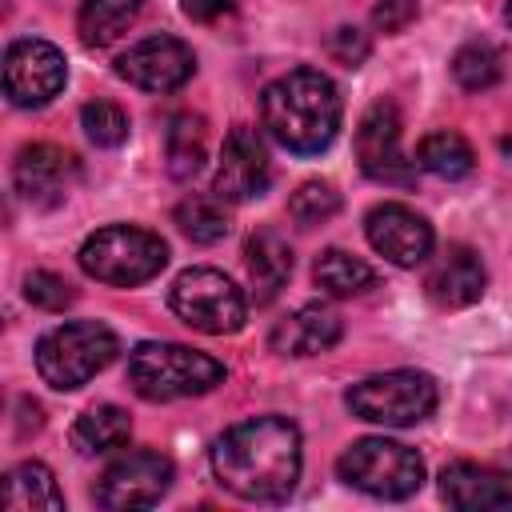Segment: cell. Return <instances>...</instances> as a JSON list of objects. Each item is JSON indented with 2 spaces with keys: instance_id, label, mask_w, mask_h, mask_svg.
Here are the masks:
<instances>
[{
  "instance_id": "cell-1",
  "label": "cell",
  "mask_w": 512,
  "mask_h": 512,
  "mask_svg": "<svg viewBox=\"0 0 512 512\" xmlns=\"http://www.w3.org/2000/svg\"><path fill=\"white\" fill-rule=\"evenodd\" d=\"M304 464L300 428L284 416H252L232 424L212 444V472L216 480L256 504H276L292 496Z\"/></svg>"
},
{
  "instance_id": "cell-2",
  "label": "cell",
  "mask_w": 512,
  "mask_h": 512,
  "mask_svg": "<svg viewBox=\"0 0 512 512\" xmlns=\"http://www.w3.org/2000/svg\"><path fill=\"white\" fill-rule=\"evenodd\" d=\"M260 116L280 148L316 156L340 132V92L320 68H292L264 88Z\"/></svg>"
},
{
  "instance_id": "cell-3",
  "label": "cell",
  "mask_w": 512,
  "mask_h": 512,
  "mask_svg": "<svg viewBox=\"0 0 512 512\" xmlns=\"http://www.w3.org/2000/svg\"><path fill=\"white\" fill-rule=\"evenodd\" d=\"M128 384L136 388V396H144L152 404L204 396L216 384H224V364L188 344L144 340L128 352Z\"/></svg>"
},
{
  "instance_id": "cell-4",
  "label": "cell",
  "mask_w": 512,
  "mask_h": 512,
  "mask_svg": "<svg viewBox=\"0 0 512 512\" xmlns=\"http://www.w3.org/2000/svg\"><path fill=\"white\" fill-rule=\"evenodd\" d=\"M120 352V340L100 320H68L40 336L36 344V372L48 388L72 392L84 388L96 372H104Z\"/></svg>"
},
{
  "instance_id": "cell-5",
  "label": "cell",
  "mask_w": 512,
  "mask_h": 512,
  "mask_svg": "<svg viewBox=\"0 0 512 512\" xmlns=\"http://www.w3.org/2000/svg\"><path fill=\"white\" fill-rule=\"evenodd\" d=\"M164 264H168V244L136 224H108L80 244V268L112 288L148 284L152 276H160Z\"/></svg>"
},
{
  "instance_id": "cell-6",
  "label": "cell",
  "mask_w": 512,
  "mask_h": 512,
  "mask_svg": "<svg viewBox=\"0 0 512 512\" xmlns=\"http://www.w3.org/2000/svg\"><path fill=\"white\" fill-rule=\"evenodd\" d=\"M336 472L344 484L376 496V500H404L424 484V460L416 448L384 436H364L344 448L336 460Z\"/></svg>"
},
{
  "instance_id": "cell-7",
  "label": "cell",
  "mask_w": 512,
  "mask_h": 512,
  "mask_svg": "<svg viewBox=\"0 0 512 512\" xmlns=\"http://www.w3.org/2000/svg\"><path fill=\"white\" fill-rule=\"evenodd\" d=\"M344 400H348L352 416H360L368 424L408 428V424H420L424 416H432L440 392H436V380L428 372L392 368V372H380V376L352 384Z\"/></svg>"
},
{
  "instance_id": "cell-8",
  "label": "cell",
  "mask_w": 512,
  "mask_h": 512,
  "mask_svg": "<svg viewBox=\"0 0 512 512\" xmlns=\"http://www.w3.org/2000/svg\"><path fill=\"white\" fill-rule=\"evenodd\" d=\"M168 304H172V312H176L188 328L208 332V336L240 332V328H244V316H248L244 292H240L220 268H184V272L172 280Z\"/></svg>"
},
{
  "instance_id": "cell-9",
  "label": "cell",
  "mask_w": 512,
  "mask_h": 512,
  "mask_svg": "<svg viewBox=\"0 0 512 512\" xmlns=\"http://www.w3.org/2000/svg\"><path fill=\"white\" fill-rule=\"evenodd\" d=\"M68 64L64 52L48 40H16L4 56V92L16 108H44L64 92Z\"/></svg>"
},
{
  "instance_id": "cell-10",
  "label": "cell",
  "mask_w": 512,
  "mask_h": 512,
  "mask_svg": "<svg viewBox=\"0 0 512 512\" xmlns=\"http://www.w3.org/2000/svg\"><path fill=\"white\" fill-rule=\"evenodd\" d=\"M268 180H272V160H268L264 136H260L252 124H236V128L224 136L212 192H216L220 200L240 204V200L264 196Z\"/></svg>"
},
{
  "instance_id": "cell-11",
  "label": "cell",
  "mask_w": 512,
  "mask_h": 512,
  "mask_svg": "<svg viewBox=\"0 0 512 512\" xmlns=\"http://www.w3.org/2000/svg\"><path fill=\"white\" fill-rule=\"evenodd\" d=\"M168 484H172V460L168 456L128 452L104 468L92 496L100 508H148L168 492Z\"/></svg>"
},
{
  "instance_id": "cell-12",
  "label": "cell",
  "mask_w": 512,
  "mask_h": 512,
  "mask_svg": "<svg viewBox=\"0 0 512 512\" xmlns=\"http://www.w3.org/2000/svg\"><path fill=\"white\" fill-rule=\"evenodd\" d=\"M192 72H196V56L176 36H148L116 60V76L144 92H176L192 80Z\"/></svg>"
},
{
  "instance_id": "cell-13",
  "label": "cell",
  "mask_w": 512,
  "mask_h": 512,
  "mask_svg": "<svg viewBox=\"0 0 512 512\" xmlns=\"http://www.w3.org/2000/svg\"><path fill=\"white\" fill-rule=\"evenodd\" d=\"M356 156L364 176L380 184H412V164L400 152V112L392 100H376L356 128Z\"/></svg>"
},
{
  "instance_id": "cell-14",
  "label": "cell",
  "mask_w": 512,
  "mask_h": 512,
  "mask_svg": "<svg viewBox=\"0 0 512 512\" xmlns=\"http://www.w3.org/2000/svg\"><path fill=\"white\" fill-rule=\"evenodd\" d=\"M364 232H368V244L396 268H416L432 256V224L408 204H392V200L376 204L364 216Z\"/></svg>"
},
{
  "instance_id": "cell-15",
  "label": "cell",
  "mask_w": 512,
  "mask_h": 512,
  "mask_svg": "<svg viewBox=\"0 0 512 512\" xmlns=\"http://www.w3.org/2000/svg\"><path fill=\"white\" fill-rule=\"evenodd\" d=\"M76 176H80L76 156L56 144H28V148H20V156L12 164L16 192L36 208H56L68 196V188L76 184Z\"/></svg>"
},
{
  "instance_id": "cell-16",
  "label": "cell",
  "mask_w": 512,
  "mask_h": 512,
  "mask_svg": "<svg viewBox=\"0 0 512 512\" xmlns=\"http://www.w3.org/2000/svg\"><path fill=\"white\" fill-rule=\"evenodd\" d=\"M484 284H488V272L480 264V256L464 244H452L436 256V264L428 268L424 276V292L432 304L440 308H468L484 296Z\"/></svg>"
},
{
  "instance_id": "cell-17",
  "label": "cell",
  "mask_w": 512,
  "mask_h": 512,
  "mask_svg": "<svg viewBox=\"0 0 512 512\" xmlns=\"http://www.w3.org/2000/svg\"><path fill=\"white\" fill-rule=\"evenodd\" d=\"M440 496L452 508H468V512L512 508V480L488 464L456 460V464H444L440 472Z\"/></svg>"
},
{
  "instance_id": "cell-18",
  "label": "cell",
  "mask_w": 512,
  "mask_h": 512,
  "mask_svg": "<svg viewBox=\"0 0 512 512\" xmlns=\"http://www.w3.org/2000/svg\"><path fill=\"white\" fill-rule=\"evenodd\" d=\"M344 324L332 308H320V304H304L296 308L288 320H280L272 328V352L280 356H316V352H328L336 340H340Z\"/></svg>"
},
{
  "instance_id": "cell-19",
  "label": "cell",
  "mask_w": 512,
  "mask_h": 512,
  "mask_svg": "<svg viewBox=\"0 0 512 512\" xmlns=\"http://www.w3.org/2000/svg\"><path fill=\"white\" fill-rule=\"evenodd\" d=\"M244 268H248L256 304L276 300V292H280V288L288 284V276H292V248H288V240H284L276 228L252 232L248 244H244Z\"/></svg>"
},
{
  "instance_id": "cell-20",
  "label": "cell",
  "mask_w": 512,
  "mask_h": 512,
  "mask_svg": "<svg viewBox=\"0 0 512 512\" xmlns=\"http://www.w3.org/2000/svg\"><path fill=\"white\" fill-rule=\"evenodd\" d=\"M0 500H4L8 512H60L64 508V496L56 488L52 468L40 464V460H24V464L8 468Z\"/></svg>"
},
{
  "instance_id": "cell-21",
  "label": "cell",
  "mask_w": 512,
  "mask_h": 512,
  "mask_svg": "<svg viewBox=\"0 0 512 512\" xmlns=\"http://www.w3.org/2000/svg\"><path fill=\"white\" fill-rule=\"evenodd\" d=\"M144 0H80L76 32L88 48H108L128 32V24L140 16Z\"/></svg>"
},
{
  "instance_id": "cell-22",
  "label": "cell",
  "mask_w": 512,
  "mask_h": 512,
  "mask_svg": "<svg viewBox=\"0 0 512 512\" xmlns=\"http://www.w3.org/2000/svg\"><path fill=\"white\" fill-rule=\"evenodd\" d=\"M204 156H208V128L200 116L192 112H180L172 116L168 132H164V160H168V172L176 180H192L200 168H204Z\"/></svg>"
},
{
  "instance_id": "cell-23",
  "label": "cell",
  "mask_w": 512,
  "mask_h": 512,
  "mask_svg": "<svg viewBox=\"0 0 512 512\" xmlns=\"http://www.w3.org/2000/svg\"><path fill=\"white\" fill-rule=\"evenodd\" d=\"M132 436V420L124 408L116 404H92L76 424H72V444L84 452V456H100V452H112V448H124Z\"/></svg>"
},
{
  "instance_id": "cell-24",
  "label": "cell",
  "mask_w": 512,
  "mask_h": 512,
  "mask_svg": "<svg viewBox=\"0 0 512 512\" xmlns=\"http://www.w3.org/2000/svg\"><path fill=\"white\" fill-rule=\"evenodd\" d=\"M416 164L440 180H464L476 168V152L460 132H428L416 148Z\"/></svg>"
},
{
  "instance_id": "cell-25",
  "label": "cell",
  "mask_w": 512,
  "mask_h": 512,
  "mask_svg": "<svg viewBox=\"0 0 512 512\" xmlns=\"http://www.w3.org/2000/svg\"><path fill=\"white\" fill-rule=\"evenodd\" d=\"M312 280L328 296H360L376 284V272H372V264H364L360 256H352L344 248H328V252H320V260L312 268Z\"/></svg>"
},
{
  "instance_id": "cell-26",
  "label": "cell",
  "mask_w": 512,
  "mask_h": 512,
  "mask_svg": "<svg viewBox=\"0 0 512 512\" xmlns=\"http://www.w3.org/2000/svg\"><path fill=\"white\" fill-rule=\"evenodd\" d=\"M452 76L464 92H488L504 76V52L492 40H468L452 56Z\"/></svg>"
},
{
  "instance_id": "cell-27",
  "label": "cell",
  "mask_w": 512,
  "mask_h": 512,
  "mask_svg": "<svg viewBox=\"0 0 512 512\" xmlns=\"http://www.w3.org/2000/svg\"><path fill=\"white\" fill-rule=\"evenodd\" d=\"M172 220H176V228H180L192 244H216V240H224L228 228H232V220H228L220 196H216V200H208V196H184V200L176 204Z\"/></svg>"
},
{
  "instance_id": "cell-28",
  "label": "cell",
  "mask_w": 512,
  "mask_h": 512,
  "mask_svg": "<svg viewBox=\"0 0 512 512\" xmlns=\"http://www.w3.org/2000/svg\"><path fill=\"white\" fill-rule=\"evenodd\" d=\"M340 212V192L328 184V180H304L292 200H288V216L304 228H316V224H328L332 216Z\"/></svg>"
},
{
  "instance_id": "cell-29",
  "label": "cell",
  "mask_w": 512,
  "mask_h": 512,
  "mask_svg": "<svg viewBox=\"0 0 512 512\" xmlns=\"http://www.w3.org/2000/svg\"><path fill=\"white\" fill-rule=\"evenodd\" d=\"M80 128L96 148H116L128 140V112L112 100H88L80 108Z\"/></svg>"
},
{
  "instance_id": "cell-30",
  "label": "cell",
  "mask_w": 512,
  "mask_h": 512,
  "mask_svg": "<svg viewBox=\"0 0 512 512\" xmlns=\"http://www.w3.org/2000/svg\"><path fill=\"white\" fill-rule=\"evenodd\" d=\"M24 296H28V304H36L44 312H64L76 300L72 284L64 276H56V272H44V268L24 276Z\"/></svg>"
},
{
  "instance_id": "cell-31",
  "label": "cell",
  "mask_w": 512,
  "mask_h": 512,
  "mask_svg": "<svg viewBox=\"0 0 512 512\" xmlns=\"http://www.w3.org/2000/svg\"><path fill=\"white\" fill-rule=\"evenodd\" d=\"M328 56L336 60V64H344V68H356V64H364L368 60V52H372V44H368V36L360 32V28H352V24H344V28H336L332 36H328Z\"/></svg>"
},
{
  "instance_id": "cell-32",
  "label": "cell",
  "mask_w": 512,
  "mask_h": 512,
  "mask_svg": "<svg viewBox=\"0 0 512 512\" xmlns=\"http://www.w3.org/2000/svg\"><path fill=\"white\" fill-rule=\"evenodd\" d=\"M416 16H420V8H416V0H380L376 8H372V24L380 28V32H404L408 24H416Z\"/></svg>"
},
{
  "instance_id": "cell-33",
  "label": "cell",
  "mask_w": 512,
  "mask_h": 512,
  "mask_svg": "<svg viewBox=\"0 0 512 512\" xmlns=\"http://www.w3.org/2000/svg\"><path fill=\"white\" fill-rule=\"evenodd\" d=\"M180 8H184V16L196 20V24H216L220 16L232 12V0H184Z\"/></svg>"
},
{
  "instance_id": "cell-34",
  "label": "cell",
  "mask_w": 512,
  "mask_h": 512,
  "mask_svg": "<svg viewBox=\"0 0 512 512\" xmlns=\"http://www.w3.org/2000/svg\"><path fill=\"white\" fill-rule=\"evenodd\" d=\"M504 20H508V24H512V0H508V8H504Z\"/></svg>"
}]
</instances>
